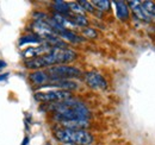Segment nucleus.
<instances>
[{"label":"nucleus","instance_id":"nucleus-8","mask_svg":"<svg viewBox=\"0 0 155 145\" xmlns=\"http://www.w3.org/2000/svg\"><path fill=\"white\" fill-rule=\"evenodd\" d=\"M30 80L32 83H36V85H44L50 81L47 72H43V70H37V72H32L30 75Z\"/></svg>","mask_w":155,"mask_h":145},{"label":"nucleus","instance_id":"nucleus-16","mask_svg":"<svg viewBox=\"0 0 155 145\" xmlns=\"http://www.w3.org/2000/svg\"><path fill=\"white\" fill-rule=\"evenodd\" d=\"M69 8H71V11L75 12L77 14H84V10H82V7L80 6L79 2H71L69 4Z\"/></svg>","mask_w":155,"mask_h":145},{"label":"nucleus","instance_id":"nucleus-5","mask_svg":"<svg viewBox=\"0 0 155 145\" xmlns=\"http://www.w3.org/2000/svg\"><path fill=\"white\" fill-rule=\"evenodd\" d=\"M86 83L93 89H106V80L97 72H90L86 74Z\"/></svg>","mask_w":155,"mask_h":145},{"label":"nucleus","instance_id":"nucleus-14","mask_svg":"<svg viewBox=\"0 0 155 145\" xmlns=\"http://www.w3.org/2000/svg\"><path fill=\"white\" fill-rule=\"evenodd\" d=\"M92 4L96 5L100 11H107L110 8V1L107 0H94Z\"/></svg>","mask_w":155,"mask_h":145},{"label":"nucleus","instance_id":"nucleus-17","mask_svg":"<svg viewBox=\"0 0 155 145\" xmlns=\"http://www.w3.org/2000/svg\"><path fill=\"white\" fill-rule=\"evenodd\" d=\"M82 35H85V36L88 37V38H96L98 36V32L96 30L91 29V27H86V29L82 30Z\"/></svg>","mask_w":155,"mask_h":145},{"label":"nucleus","instance_id":"nucleus-6","mask_svg":"<svg viewBox=\"0 0 155 145\" xmlns=\"http://www.w3.org/2000/svg\"><path fill=\"white\" fill-rule=\"evenodd\" d=\"M128 5L133 10V12L135 13V16L138 19L144 20V21H149L150 20V17L148 16V13L142 7V2H140V1H129Z\"/></svg>","mask_w":155,"mask_h":145},{"label":"nucleus","instance_id":"nucleus-1","mask_svg":"<svg viewBox=\"0 0 155 145\" xmlns=\"http://www.w3.org/2000/svg\"><path fill=\"white\" fill-rule=\"evenodd\" d=\"M77 58V54L73 50L69 49H58L53 48L49 54L29 58L25 61V67L29 69H39L44 67H54L60 63H67L72 62Z\"/></svg>","mask_w":155,"mask_h":145},{"label":"nucleus","instance_id":"nucleus-13","mask_svg":"<svg viewBox=\"0 0 155 145\" xmlns=\"http://www.w3.org/2000/svg\"><path fill=\"white\" fill-rule=\"evenodd\" d=\"M142 7L144 8V11L148 13L149 17H155V2H153V1H143Z\"/></svg>","mask_w":155,"mask_h":145},{"label":"nucleus","instance_id":"nucleus-15","mask_svg":"<svg viewBox=\"0 0 155 145\" xmlns=\"http://www.w3.org/2000/svg\"><path fill=\"white\" fill-rule=\"evenodd\" d=\"M79 4L84 11H87L90 13H94V6H92V2L86 1V0H81V1H79Z\"/></svg>","mask_w":155,"mask_h":145},{"label":"nucleus","instance_id":"nucleus-11","mask_svg":"<svg viewBox=\"0 0 155 145\" xmlns=\"http://www.w3.org/2000/svg\"><path fill=\"white\" fill-rule=\"evenodd\" d=\"M43 40L39 38L37 35H25V36H23L21 38L19 39V45H23V44H31V43H36V44H38V43H42Z\"/></svg>","mask_w":155,"mask_h":145},{"label":"nucleus","instance_id":"nucleus-18","mask_svg":"<svg viewBox=\"0 0 155 145\" xmlns=\"http://www.w3.org/2000/svg\"><path fill=\"white\" fill-rule=\"evenodd\" d=\"M4 67H6V63H5V61L0 60V69H1V68H4Z\"/></svg>","mask_w":155,"mask_h":145},{"label":"nucleus","instance_id":"nucleus-10","mask_svg":"<svg viewBox=\"0 0 155 145\" xmlns=\"http://www.w3.org/2000/svg\"><path fill=\"white\" fill-rule=\"evenodd\" d=\"M53 7L54 10L58 12V14H62V16H69V4L64 2V1H61V0H58L53 4Z\"/></svg>","mask_w":155,"mask_h":145},{"label":"nucleus","instance_id":"nucleus-7","mask_svg":"<svg viewBox=\"0 0 155 145\" xmlns=\"http://www.w3.org/2000/svg\"><path fill=\"white\" fill-rule=\"evenodd\" d=\"M58 87L62 88V91H68V89H75L78 85L73 81H68V80H58V81H50V83L44 85L43 87Z\"/></svg>","mask_w":155,"mask_h":145},{"label":"nucleus","instance_id":"nucleus-3","mask_svg":"<svg viewBox=\"0 0 155 145\" xmlns=\"http://www.w3.org/2000/svg\"><path fill=\"white\" fill-rule=\"evenodd\" d=\"M47 74L50 81H58L71 77H79L81 75V70L75 67H69V66H54L47 70Z\"/></svg>","mask_w":155,"mask_h":145},{"label":"nucleus","instance_id":"nucleus-9","mask_svg":"<svg viewBox=\"0 0 155 145\" xmlns=\"http://www.w3.org/2000/svg\"><path fill=\"white\" fill-rule=\"evenodd\" d=\"M115 5H116L118 18L122 19V20H127L129 18V8L127 6V2H124V1H115Z\"/></svg>","mask_w":155,"mask_h":145},{"label":"nucleus","instance_id":"nucleus-12","mask_svg":"<svg viewBox=\"0 0 155 145\" xmlns=\"http://www.w3.org/2000/svg\"><path fill=\"white\" fill-rule=\"evenodd\" d=\"M72 20L77 26H85L86 27L88 25V19L86 18V16H84V14H74L72 17Z\"/></svg>","mask_w":155,"mask_h":145},{"label":"nucleus","instance_id":"nucleus-2","mask_svg":"<svg viewBox=\"0 0 155 145\" xmlns=\"http://www.w3.org/2000/svg\"><path fill=\"white\" fill-rule=\"evenodd\" d=\"M56 139L67 143V144L88 145L93 142V136L84 130H73V128H60L54 132Z\"/></svg>","mask_w":155,"mask_h":145},{"label":"nucleus","instance_id":"nucleus-4","mask_svg":"<svg viewBox=\"0 0 155 145\" xmlns=\"http://www.w3.org/2000/svg\"><path fill=\"white\" fill-rule=\"evenodd\" d=\"M72 96L71 92L68 91H51V92H38L35 94V100H37L39 102H45V104H50V102H61L64 100H68Z\"/></svg>","mask_w":155,"mask_h":145}]
</instances>
